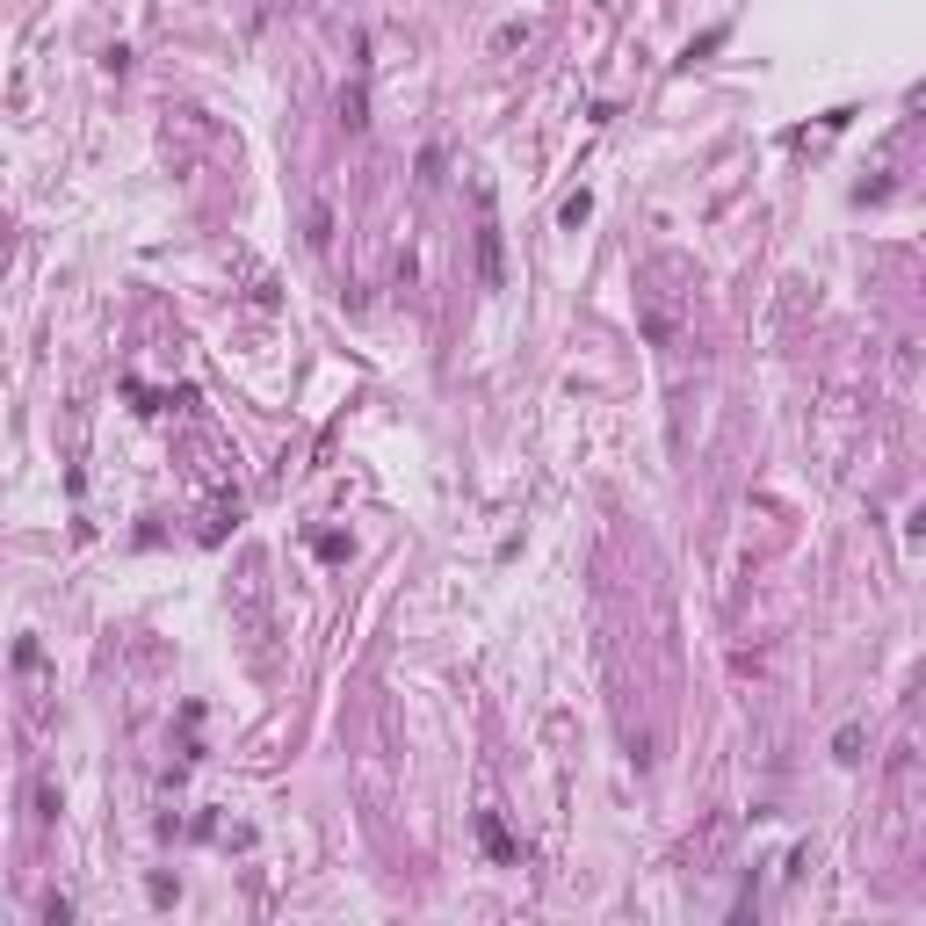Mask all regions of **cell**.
Segmentation results:
<instances>
[{"label":"cell","mask_w":926,"mask_h":926,"mask_svg":"<svg viewBox=\"0 0 926 926\" xmlns=\"http://www.w3.org/2000/svg\"><path fill=\"white\" fill-rule=\"evenodd\" d=\"M478 254H485V283L500 290V225H492V218L478 225Z\"/></svg>","instance_id":"6da1fadb"}]
</instances>
